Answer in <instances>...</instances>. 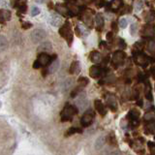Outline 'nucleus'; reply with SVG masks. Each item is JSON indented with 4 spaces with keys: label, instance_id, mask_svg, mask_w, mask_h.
<instances>
[{
    "label": "nucleus",
    "instance_id": "4468645a",
    "mask_svg": "<svg viewBox=\"0 0 155 155\" xmlns=\"http://www.w3.org/2000/svg\"><path fill=\"white\" fill-rule=\"evenodd\" d=\"M94 107H95V110L98 111L100 115H102V116L106 115L107 110H106L105 106H104L103 103H102L101 100H95L94 101Z\"/></svg>",
    "mask_w": 155,
    "mask_h": 155
},
{
    "label": "nucleus",
    "instance_id": "c03bdc74",
    "mask_svg": "<svg viewBox=\"0 0 155 155\" xmlns=\"http://www.w3.org/2000/svg\"><path fill=\"white\" fill-rule=\"evenodd\" d=\"M148 147H149V149L151 150V153H152V154H154V148H155L154 143H151V142H149V143H148Z\"/></svg>",
    "mask_w": 155,
    "mask_h": 155
},
{
    "label": "nucleus",
    "instance_id": "b1692460",
    "mask_svg": "<svg viewBox=\"0 0 155 155\" xmlns=\"http://www.w3.org/2000/svg\"><path fill=\"white\" fill-rule=\"evenodd\" d=\"M144 132L147 135H152L155 132V126H154V122L153 121H150L148 122V124L144 127Z\"/></svg>",
    "mask_w": 155,
    "mask_h": 155
},
{
    "label": "nucleus",
    "instance_id": "49530a36",
    "mask_svg": "<svg viewBox=\"0 0 155 155\" xmlns=\"http://www.w3.org/2000/svg\"><path fill=\"white\" fill-rule=\"evenodd\" d=\"M109 59H110L109 57H106V58H104V59H101V60H102V62L104 63V64H107V63L109 62Z\"/></svg>",
    "mask_w": 155,
    "mask_h": 155
},
{
    "label": "nucleus",
    "instance_id": "aec40b11",
    "mask_svg": "<svg viewBox=\"0 0 155 155\" xmlns=\"http://www.w3.org/2000/svg\"><path fill=\"white\" fill-rule=\"evenodd\" d=\"M101 59H102V55L99 51H94L90 53V60L93 63H99L101 62Z\"/></svg>",
    "mask_w": 155,
    "mask_h": 155
},
{
    "label": "nucleus",
    "instance_id": "423d86ee",
    "mask_svg": "<svg viewBox=\"0 0 155 155\" xmlns=\"http://www.w3.org/2000/svg\"><path fill=\"white\" fill-rule=\"evenodd\" d=\"M47 37V33L44 29H40V28H37V29H34V30L31 32L30 34V38H31V41L33 43H40L41 41H43L44 39Z\"/></svg>",
    "mask_w": 155,
    "mask_h": 155
},
{
    "label": "nucleus",
    "instance_id": "c85d7f7f",
    "mask_svg": "<svg viewBox=\"0 0 155 155\" xmlns=\"http://www.w3.org/2000/svg\"><path fill=\"white\" fill-rule=\"evenodd\" d=\"M16 6H17L18 9L19 10V12H21V13H26V12H27V5H26L25 3H24V2L17 1Z\"/></svg>",
    "mask_w": 155,
    "mask_h": 155
},
{
    "label": "nucleus",
    "instance_id": "412c9836",
    "mask_svg": "<svg viewBox=\"0 0 155 155\" xmlns=\"http://www.w3.org/2000/svg\"><path fill=\"white\" fill-rule=\"evenodd\" d=\"M50 22H51V25H53V26H58L61 23V18L59 16H57V15L52 14V15H51Z\"/></svg>",
    "mask_w": 155,
    "mask_h": 155
},
{
    "label": "nucleus",
    "instance_id": "0eeeda50",
    "mask_svg": "<svg viewBox=\"0 0 155 155\" xmlns=\"http://www.w3.org/2000/svg\"><path fill=\"white\" fill-rule=\"evenodd\" d=\"M140 34H142L143 39H149V40H151L154 36V25L152 23L145 24V25L143 26Z\"/></svg>",
    "mask_w": 155,
    "mask_h": 155
},
{
    "label": "nucleus",
    "instance_id": "4be33fe9",
    "mask_svg": "<svg viewBox=\"0 0 155 155\" xmlns=\"http://www.w3.org/2000/svg\"><path fill=\"white\" fill-rule=\"evenodd\" d=\"M105 143H106V138L103 137V136H102V137H99L98 139H97V140H95V143H94L95 149H96V150H100V149H102V147H104Z\"/></svg>",
    "mask_w": 155,
    "mask_h": 155
},
{
    "label": "nucleus",
    "instance_id": "f3484780",
    "mask_svg": "<svg viewBox=\"0 0 155 155\" xmlns=\"http://www.w3.org/2000/svg\"><path fill=\"white\" fill-rule=\"evenodd\" d=\"M52 50V45L51 42H44L40 44V46L38 48V51L39 52H48Z\"/></svg>",
    "mask_w": 155,
    "mask_h": 155
},
{
    "label": "nucleus",
    "instance_id": "39448f33",
    "mask_svg": "<svg viewBox=\"0 0 155 155\" xmlns=\"http://www.w3.org/2000/svg\"><path fill=\"white\" fill-rule=\"evenodd\" d=\"M126 58V53L122 51H116L114 52L113 58H111V65L114 68H118L123 64L124 59Z\"/></svg>",
    "mask_w": 155,
    "mask_h": 155
},
{
    "label": "nucleus",
    "instance_id": "393cba45",
    "mask_svg": "<svg viewBox=\"0 0 155 155\" xmlns=\"http://www.w3.org/2000/svg\"><path fill=\"white\" fill-rule=\"evenodd\" d=\"M154 117H155V114H154V110L152 108L149 111L145 113V114L143 116V120L147 121V122H150V121H154Z\"/></svg>",
    "mask_w": 155,
    "mask_h": 155
},
{
    "label": "nucleus",
    "instance_id": "7ed1b4c3",
    "mask_svg": "<svg viewBox=\"0 0 155 155\" xmlns=\"http://www.w3.org/2000/svg\"><path fill=\"white\" fill-rule=\"evenodd\" d=\"M78 114V110L76 107L72 105H66L64 109L61 111V121L62 122H67V121L72 120L73 116Z\"/></svg>",
    "mask_w": 155,
    "mask_h": 155
},
{
    "label": "nucleus",
    "instance_id": "864d4df0",
    "mask_svg": "<svg viewBox=\"0 0 155 155\" xmlns=\"http://www.w3.org/2000/svg\"><path fill=\"white\" fill-rule=\"evenodd\" d=\"M66 1H73V0H66Z\"/></svg>",
    "mask_w": 155,
    "mask_h": 155
},
{
    "label": "nucleus",
    "instance_id": "c756f323",
    "mask_svg": "<svg viewBox=\"0 0 155 155\" xmlns=\"http://www.w3.org/2000/svg\"><path fill=\"white\" fill-rule=\"evenodd\" d=\"M76 133H80V134H81L82 133V130L81 129H80V128H76V127H71L69 130L67 131V134H66V136L68 137V136H71V135H74V134H76Z\"/></svg>",
    "mask_w": 155,
    "mask_h": 155
},
{
    "label": "nucleus",
    "instance_id": "a18cd8bd",
    "mask_svg": "<svg viewBox=\"0 0 155 155\" xmlns=\"http://www.w3.org/2000/svg\"><path fill=\"white\" fill-rule=\"evenodd\" d=\"M107 4V1L106 0H101V2H100V4L98 5V7H102V6H105V5Z\"/></svg>",
    "mask_w": 155,
    "mask_h": 155
},
{
    "label": "nucleus",
    "instance_id": "3c124183",
    "mask_svg": "<svg viewBox=\"0 0 155 155\" xmlns=\"http://www.w3.org/2000/svg\"><path fill=\"white\" fill-rule=\"evenodd\" d=\"M111 154H120V151H114V152H111Z\"/></svg>",
    "mask_w": 155,
    "mask_h": 155
},
{
    "label": "nucleus",
    "instance_id": "8fccbe9b",
    "mask_svg": "<svg viewBox=\"0 0 155 155\" xmlns=\"http://www.w3.org/2000/svg\"><path fill=\"white\" fill-rule=\"evenodd\" d=\"M76 32H77V35L78 36H81V33H80V30H79V27H76Z\"/></svg>",
    "mask_w": 155,
    "mask_h": 155
},
{
    "label": "nucleus",
    "instance_id": "2eb2a0df",
    "mask_svg": "<svg viewBox=\"0 0 155 155\" xmlns=\"http://www.w3.org/2000/svg\"><path fill=\"white\" fill-rule=\"evenodd\" d=\"M55 10L59 13L61 16H64V17H71L70 16V13H69V10H68L66 5H63V4H56L55 5Z\"/></svg>",
    "mask_w": 155,
    "mask_h": 155
},
{
    "label": "nucleus",
    "instance_id": "4c0bfd02",
    "mask_svg": "<svg viewBox=\"0 0 155 155\" xmlns=\"http://www.w3.org/2000/svg\"><path fill=\"white\" fill-rule=\"evenodd\" d=\"M117 45H118V47H119L120 48H126V43L124 42L123 39H121V38L118 39Z\"/></svg>",
    "mask_w": 155,
    "mask_h": 155
},
{
    "label": "nucleus",
    "instance_id": "f704fd0d",
    "mask_svg": "<svg viewBox=\"0 0 155 155\" xmlns=\"http://www.w3.org/2000/svg\"><path fill=\"white\" fill-rule=\"evenodd\" d=\"M81 89H82V87L81 86L80 88H79V87H77L76 89H74V90H73V91L71 92V97H72V98H75V97H76V96H77L78 94H79L81 91Z\"/></svg>",
    "mask_w": 155,
    "mask_h": 155
},
{
    "label": "nucleus",
    "instance_id": "de8ad7c7",
    "mask_svg": "<svg viewBox=\"0 0 155 155\" xmlns=\"http://www.w3.org/2000/svg\"><path fill=\"white\" fill-rule=\"evenodd\" d=\"M137 105H138L139 107H143V100H142V99L139 100V101H138V103H137Z\"/></svg>",
    "mask_w": 155,
    "mask_h": 155
},
{
    "label": "nucleus",
    "instance_id": "f257e3e1",
    "mask_svg": "<svg viewBox=\"0 0 155 155\" xmlns=\"http://www.w3.org/2000/svg\"><path fill=\"white\" fill-rule=\"evenodd\" d=\"M94 11L91 9L86 8L84 9V7L81 8V19L84 22L85 25H87L88 27H93V21H94Z\"/></svg>",
    "mask_w": 155,
    "mask_h": 155
},
{
    "label": "nucleus",
    "instance_id": "6ab92c4d",
    "mask_svg": "<svg viewBox=\"0 0 155 155\" xmlns=\"http://www.w3.org/2000/svg\"><path fill=\"white\" fill-rule=\"evenodd\" d=\"M11 12L8 10H0V21L5 22L11 19Z\"/></svg>",
    "mask_w": 155,
    "mask_h": 155
},
{
    "label": "nucleus",
    "instance_id": "cd10ccee",
    "mask_svg": "<svg viewBox=\"0 0 155 155\" xmlns=\"http://www.w3.org/2000/svg\"><path fill=\"white\" fill-rule=\"evenodd\" d=\"M108 143L113 145V147H116L117 145V140H116V138H115V135L114 132H110L108 136Z\"/></svg>",
    "mask_w": 155,
    "mask_h": 155
},
{
    "label": "nucleus",
    "instance_id": "9b49d317",
    "mask_svg": "<svg viewBox=\"0 0 155 155\" xmlns=\"http://www.w3.org/2000/svg\"><path fill=\"white\" fill-rule=\"evenodd\" d=\"M37 60L40 62L41 66L45 67V66L50 65V63L51 62V58L48 52H40V54L38 55Z\"/></svg>",
    "mask_w": 155,
    "mask_h": 155
},
{
    "label": "nucleus",
    "instance_id": "ddd939ff",
    "mask_svg": "<svg viewBox=\"0 0 155 155\" xmlns=\"http://www.w3.org/2000/svg\"><path fill=\"white\" fill-rule=\"evenodd\" d=\"M89 76L93 79H98L102 76V68L97 65L91 66L89 69Z\"/></svg>",
    "mask_w": 155,
    "mask_h": 155
},
{
    "label": "nucleus",
    "instance_id": "ea45409f",
    "mask_svg": "<svg viewBox=\"0 0 155 155\" xmlns=\"http://www.w3.org/2000/svg\"><path fill=\"white\" fill-rule=\"evenodd\" d=\"M106 38H107V40H108V41H113V39H114V32L113 31L109 32L106 35Z\"/></svg>",
    "mask_w": 155,
    "mask_h": 155
},
{
    "label": "nucleus",
    "instance_id": "9d476101",
    "mask_svg": "<svg viewBox=\"0 0 155 155\" xmlns=\"http://www.w3.org/2000/svg\"><path fill=\"white\" fill-rule=\"evenodd\" d=\"M123 6H124L123 0H111L110 3H108L107 10H110L113 12H118Z\"/></svg>",
    "mask_w": 155,
    "mask_h": 155
},
{
    "label": "nucleus",
    "instance_id": "58836bf2",
    "mask_svg": "<svg viewBox=\"0 0 155 155\" xmlns=\"http://www.w3.org/2000/svg\"><path fill=\"white\" fill-rule=\"evenodd\" d=\"M21 27H22V29H29L32 27V23L29 21H25L21 24Z\"/></svg>",
    "mask_w": 155,
    "mask_h": 155
},
{
    "label": "nucleus",
    "instance_id": "5701e85b",
    "mask_svg": "<svg viewBox=\"0 0 155 155\" xmlns=\"http://www.w3.org/2000/svg\"><path fill=\"white\" fill-rule=\"evenodd\" d=\"M58 68H59V60L56 59L55 60H52L51 63H50V67H48V73H54L58 70Z\"/></svg>",
    "mask_w": 155,
    "mask_h": 155
},
{
    "label": "nucleus",
    "instance_id": "a19ab883",
    "mask_svg": "<svg viewBox=\"0 0 155 155\" xmlns=\"http://www.w3.org/2000/svg\"><path fill=\"white\" fill-rule=\"evenodd\" d=\"M142 8H143V2L142 1H138L137 2V5H136V7H135L136 11L139 12L140 10H142Z\"/></svg>",
    "mask_w": 155,
    "mask_h": 155
},
{
    "label": "nucleus",
    "instance_id": "f8f14e48",
    "mask_svg": "<svg viewBox=\"0 0 155 155\" xmlns=\"http://www.w3.org/2000/svg\"><path fill=\"white\" fill-rule=\"evenodd\" d=\"M95 27H96V30L97 31H102V29L104 27V24H105V19L103 15L101 13L97 14L96 17H95Z\"/></svg>",
    "mask_w": 155,
    "mask_h": 155
},
{
    "label": "nucleus",
    "instance_id": "37998d69",
    "mask_svg": "<svg viewBox=\"0 0 155 155\" xmlns=\"http://www.w3.org/2000/svg\"><path fill=\"white\" fill-rule=\"evenodd\" d=\"M111 29H113V32H117V30H118L117 23L114 22V21L111 23Z\"/></svg>",
    "mask_w": 155,
    "mask_h": 155
},
{
    "label": "nucleus",
    "instance_id": "a211bd4d",
    "mask_svg": "<svg viewBox=\"0 0 155 155\" xmlns=\"http://www.w3.org/2000/svg\"><path fill=\"white\" fill-rule=\"evenodd\" d=\"M77 105H78V108L80 110H84L86 108V106L88 105V102H87V99L84 95H81L79 97V100L77 102Z\"/></svg>",
    "mask_w": 155,
    "mask_h": 155
},
{
    "label": "nucleus",
    "instance_id": "20e7f679",
    "mask_svg": "<svg viewBox=\"0 0 155 155\" xmlns=\"http://www.w3.org/2000/svg\"><path fill=\"white\" fill-rule=\"evenodd\" d=\"M133 55H134V61H135V63L137 65L140 66V67L144 68V67H147L149 64L150 61H151V63L154 62V60L152 59V58L148 57L147 54H144V53L142 52V51L135 52V53H133Z\"/></svg>",
    "mask_w": 155,
    "mask_h": 155
},
{
    "label": "nucleus",
    "instance_id": "7c9ffc66",
    "mask_svg": "<svg viewBox=\"0 0 155 155\" xmlns=\"http://www.w3.org/2000/svg\"><path fill=\"white\" fill-rule=\"evenodd\" d=\"M78 82H79L80 86L84 87V86H86V84L89 82V80L87 79V78H85V77H80V78H79V80H78Z\"/></svg>",
    "mask_w": 155,
    "mask_h": 155
},
{
    "label": "nucleus",
    "instance_id": "f03ea898",
    "mask_svg": "<svg viewBox=\"0 0 155 155\" xmlns=\"http://www.w3.org/2000/svg\"><path fill=\"white\" fill-rule=\"evenodd\" d=\"M59 34L61 37H63L67 41L68 46H71V44L73 42V32H72V27L69 21H66L59 28Z\"/></svg>",
    "mask_w": 155,
    "mask_h": 155
},
{
    "label": "nucleus",
    "instance_id": "2f4dec72",
    "mask_svg": "<svg viewBox=\"0 0 155 155\" xmlns=\"http://www.w3.org/2000/svg\"><path fill=\"white\" fill-rule=\"evenodd\" d=\"M154 48H155V45H154V40L151 39L148 43V46H147V50L148 51L151 53L152 55H154Z\"/></svg>",
    "mask_w": 155,
    "mask_h": 155
},
{
    "label": "nucleus",
    "instance_id": "473e14b6",
    "mask_svg": "<svg viewBox=\"0 0 155 155\" xmlns=\"http://www.w3.org/2000/svg\"><path fill=\"white\" fill-rule=\"evenodd\" d=\"M127 25H128V21H127V18H121L120 21H119V26H120V28H126L127 27Z\"/></svg>",
    "mask_w": 155,
    "mask_h": 155
},
{
    "label": "nucleus",
    "instance_id": "603ef678",
    "mask_svg": "<svg viewBox=\"0 0 155 155\" xmlns=\"http://www.w3.org/2000/svg\"><path fill=\"white\" fill-rule=\"evenodd\" d=\"M85 2H88V3H91L92 1H93V0H84Z\"/></svg>",
    "mask_w": 155,
    "mask_h": 155
},
{
    "label": "nucleus",
    "instance_id": "79ce46f5",
    "mask_svg": "<svg viewBox=\"0 0 155 155\" xmlns=\"http://www.w3.org/2000/svg\"><path fill=\"white\" fill-rule=\"evenodd\" d=\"M40 67H42L41 64H40V62H39L38 60L34 61V63H33V68H34V69H40Z\"/></svg>",
    "mask_w": 155,
    "mask_h": 155
},
{
    "label": "nucleus",
    "instance_id": "6e6552de",
    "mask_svg": "<svg viewBox=\"0 0 155 155\" xmlns=\"http://www.w3.org/2000/svg\"><path fill=\"white\" fill-rule=\"evenodd\" d=\"M106 103L108 105L109 108L111 110V111H115L118 108L117 100H116L115 95L113 93H108L106 95Z\"/></svg>",
    "mask_w": 155,
    "mask_h": 155
},
{
    "label": "nucleus",
    "instance_id": "e433bc0d",
    "mask_svg": "<svg viewBox=\"0 0 155 155\" xmlns=\"http://www.w3.org/2000/svg\"><path fill=\"white\" fill-rule=\"evenodd\" d=\"M40 14V9L37 8V7H33L32 8V11H31V16L32 17H36L37 15Z\"/></svg>",
    "mask_w": 155,
    "mask_h": 155
},
{
    "label": "nucleus",
    "instance_id": "72a5a7b5",
    "mask_svg": "<svg viewBox=\"0 0 155 155\" xmlns=\"http://www.w3.org/2000/svg\"><path fill=\"white\" fill-rule=\"evenodd\" d=\"M137 31H138V25H137V23H133L132 25H131V35L135 36L136 34H137Z\"/></svg>",
    "mask_w": 155,
    "mask_h": 155
},
{
    "label": "nucleus",
    "instance_id": "a878e982",
    "mask_svg": "<svg viewBox=\"0 0 155 155\" xmlns=\"http://www.w3.org/2000/svg\"><path fill=\"white\" fill-rule=\"evenodd\" d=\"M143 48H144V43H143V41L137 42V43H135V45L133 46V50H132V52H133V53H135V52L142 51Z\"/></svg>",
    "mask_w": 155,
    "mask_h": 155
},
{
    "label": "nucleus",
    "instance_id": "1a4fd4ad",
    "mask_svg": "<svg viewBox=\"0 0 155 155\" xmlns=\"http://www.w3.org/2000/svg\"><path fill=\"white\" fill-rule=\"evenodd\" d=\"M93 119H94V113L92 110H88L82 115V117L81 119V124L84 127H88L93 122Z\"/></svg>",
    "mask_w": 155,
    "mask_h": 155
},
{
    "label": "nucleus",
    "instance_id": "09e8293b",
    "mask_svg": "<svg viewBox=\"0 0 155 155\" xmlns=\"http://www.w3.org/2000/svg\"><path fill=\"white\" fill-rule=\"evenodd\" d=\"M48 73V70H47V69H44V70L42 71V75H43V77H46Z\"/></svg>",
    "mask_w": 155,
    "mask_h": 155
},
{
    "label": "nucleus",
    "instance_id": "bb28decb",
    "mask_svg": "<svg viewBox=\"0 0 155 155\" xmlns=\"http://www.w3.org/2000/svg\"><path fill=\"white\" fill-rule=\"evenodd\" d=\"M8 47V40L7 38L3 36V35H0V51H5Z\"/></svg>",
    "mask_w": 155,
    "mask_h": 155
},
{
    "label": "nucleus",
    "instance_id": "c9c22d12",
    "mask_svg": "<svg viewBox=\"0 0 155 155\" xmlns=\"http://www.w3.org/2000/svg\"><path fill=\"white\" fill-rule=\"evenodd\" d=\"M139 96H140V91L137 88H135L134 91H133V93H132V97H131V99H133V100L138 99Z\"/></svg>",
    "mask_w": 155,
    "mask_h": 155
},
{
    "label": "nucleus",
    "instance_id": "dca6fc26",
    "mask_svg": "<svg viewBox=\"0 0 155 155\" xmlns=\"http://www.w3.org/2000/svg\"><path fill=\"white\" fill-rule=\"evenodd\" d=\"M81 62L80 61H74L70 66L69 72L72 75H78L81 72Z\"/></svg>",
    "mask_w": 155,
    "mask_h": 155
}]
</instances>
